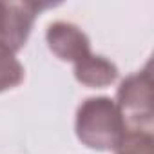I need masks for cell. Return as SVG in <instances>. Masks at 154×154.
<instances>
[{
    "instance_id": "cell-1",
    "label": "cell",
    "mask_w": 154,
    "mask_h": 154,
    "mask_svg": "<svg viewBox=\"0 0 154 154\" xmlns=\"http://www.w3.org/2000/svg\"><path fill=\"white\" fill-rule=\"evenodd\" d=\"M127 132V122L111 98H89L78 107L76 134L87 147L116 150Z\"/></svg>"
},
{
    "instance_id": "cell-2",
    "label": "cell",
    "mask_w": 154,
    "mask_h": 154,
    "mask_svg": "<svg viewBox=\"0 0 154 154\" xmlns=\"http://www.w3.org/2000/svg\"><path fill=\"white\" fill-rule=\"evenodd\" d=\"M47 4H0V44L17 51L26 42L36 11Z\"/></svg>"
},
{
    "instance_id": "cell-3",
    "label": "cell",
    "mask_w": 154,
    "mask_h": 154,
    "mask_svg": "<svg viewBox=\"0 0 154 154\" xmlns=\"http://www.w3.org/2000/svg\"><path fill=\"white\" fill-rule=\"evenodd\" d=\"M118 109L122 111L125 122L127 118L132 123L150 122L152 109H150V80L147 71L138 72L122 84L118 89Z\"/></svg>"
},
{
    "instance_id": "cell-4",
    "label": "cell",
    "mask_w": 154,
    "mask_h": 154,
    "mask_svg": "<svg viewBox=\"0 0 154 154\" xmlns=\"http://www.w3.org/2000/svg\"><path fill=\"white\" fill-rule=\"evenodd\" d=\"M47 44L51 51L62 60H72L74 63L91 54L87 36L72 24L56 22L47 29Z\"/></svg>"
},
{
    "instance_id": "cell-5",
    "label": "cell",
    "mask_w": 154,
    "mask_h": 154,
    "mask_svg": "<svg viewBox=\"0 0 154 154\" xmlns=\"http://www.w3.org/2000/svg\"><path fill=\"white\" fill-rule=\"evenodd\" d=\"M74 74H76V80L85 84V85L103 87V85H109L116 80L118 69L109 60H105L103 56L87 54L80 62H76Z\"/></svg>"
},
{
    "instance_id": "cell-6",
    "label": "cell",
    "mask_w": 154,
    "mask_h": 154,
    "mask_svg": "<svg viewBox=\"0 0 154 154\" xmlns=\"http://www.w3.org/2000/svg\"><path fill=\"white\" fill-rule=\"evenodd\" d=\"M24 78V67L15 58V51L0 44V91L18 85Z\"/></svg>"
},
{
    "instance_id": "cell-7",
    "label": "cell",
    "mask_w": 154,
    "mask_h": 154,
    "mask_svg": "<svg viewBox=\"0 0 154 154\" xmlns=\"http://www.w3.org/2000/svg\"><path fill=\"white\" fill-rule=\"evenodd\" d=\"M116 154H152V136L134 129L125 134L123 141L116 149Z\"/></svg>"
}]
</instances>
